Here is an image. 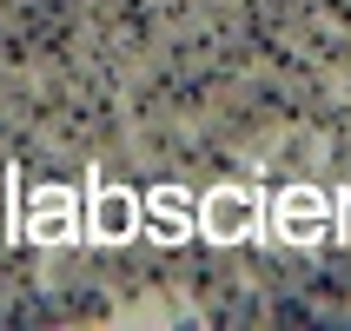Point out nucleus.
Returning <instances> with one entry per match:
<instances>
[{
	"label": "nucleus",
	"instance_id": "obj_2",
	"mask_svg": "<svg viewBox=\"0 0 351 331\" xmlns=\"http://www.w3.org/2000/svg\"><path fill=\"white\" fill-rule=\"evenodd\" d=\"M199 219H206V232H213V238H252L258 232V199L226 186V193L206 199V212H199Z\"/></svg>",
	"mask_w": 351,
	"mask_h": 331
},
{
	"label": "nucleus",
	"instance_id": "obj_1",
	"mask_svg": "<svg viewBox=\"0 0 351 331\" xmlns=\"http://www.w3.org/2000/svg\"><path fill=\"white\" fill-rule=\"evenodd\" d=\"M272 219H278V232L292 238V245H312V238L332 232V206H325L312 186H285V199L272 206Z\"/></svg>",
	"mask_w": 351,
	"mask_h": 331
},
{
	"label": "nucleus",
	"instance_id": "obj_4",
	"mask_svg": "<svg viewBox=\"0 0 351 331\" xmlns=\"http://www.w3.org/2000/svg\"><path fill=\"white\" fill-rule=\"evenodd\" d=\"M93 232H99V238H133V232H139V206H133L126 193H99Z\"/></svg>",
	"mask_w": 351,
	"mask_h": 331
},
{
	"label": "nucleus",
	"instance_id": "obj_5",
	"mask_svg": "<svg viewBox=\"0 0 351 331\" xmlns=\"http://www.w3.org/2000/svg\"><path fill=\"white\" fill-rule=\"evenodd\" d=\"M146 212H153V225H159L166 238H186V232H193V206H186L179 193H153Z\"/></svg>",
	"mask_w": 351,
	"mask_h": 331
},
{
	"label": "nucleus",
	"instance_id": "obj_6",
	"mask_svg": "<svg viewBox=\"0 0 351 331\" xmlns=\"http://www.w3.org/2000/svg\"><path fill=\"white\" fill-rule=\"evenodd\" d=\"M345 232H351V199H345Z\"/></svg>",
	"mask_w": 351,
	"mask_h": 331
},
{
	"label": "nucleus",
	"instance_id": "obj_3",
	"mask_svg": "<svg viewBox=\"0 0 351 331\" xmlns=\"http://www.w3.org/2000/svg\"><path fill=\"white\" fill-rule=\"evenodd\" d=\"M27 238H73V193H60V186H47V193H34V206H27Z\"/></svg>",
	"mask_w": 351,
	"mask_h": 331
}]
</instances>
